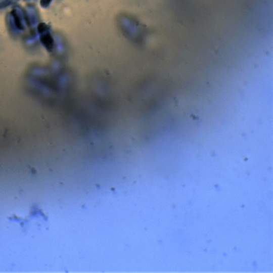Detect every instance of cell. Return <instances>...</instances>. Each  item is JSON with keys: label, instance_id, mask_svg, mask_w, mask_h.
Wrapping results in <instances>:
<instances>
[{"label": "cell", "instance_id": "6da1fadb", "mask_svg": "<svg viewBox=\"0 0 273 273\" xmlns=\"http://www.w3.org/2000/svg\"><path fill=\"white\" fill-rule=\"evenodd\" d=\"M37 31L42 44L47 51L52 52L55 47V42L50 32V27L44 23H41L37 26Z\"/></svg>", "mask_w": 273, "mask_h": 273}, {"label": "cell", "instance_id": "7a4b0ae2", "mask_svg": "<svg viewBox=\"0 0 273 273\" xmlns=\"http://www.w3.org/2000/svg\"><path fill=\"white\" fill-rule=\"evenodd\" d=\"M10 22L12 27L18 31H23L25 29L26 23L25 14L22 12L21 8H15L9 16Z\"/></svg>", "mask_w": 273, "mask_h": 273}, {"label": "cell", "instance_id": "3957f363", "mask_svg": "<svg viewBox=\"0 0 273 273\" xmlns=\"http://www.w3.org/2000/svg\"><path fill=\"white\" fill-rule=\"evenodd\" d=\"M19 1V0H0V10L15 5L18 3Z\"/></svg>", "mask_w": 273, "mask_h": 273}, {"label": "cell", "instance_id": "277c9868", "mask_svg": "<svg viewBox=\"0 0 273 273\" xmlns=\"http://www.w3.org/2000/svg\"><path fill=\"white\" fill-rule=\"evenodd\" d=\"M53 0H40V5L42 8H47L50 6Z\"/></svg>", "mask_w": 273, "mask_h": 273}]
</instances>
